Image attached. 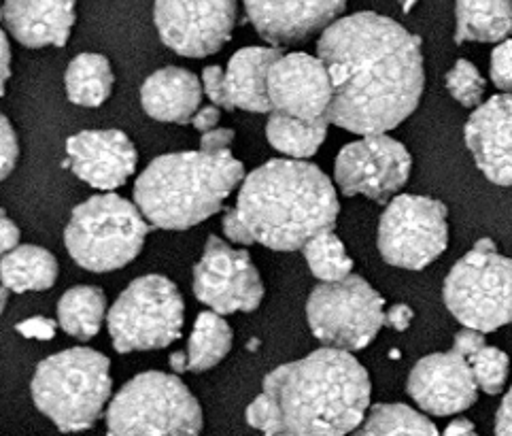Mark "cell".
Listing matches in <instances>:
<instances>
[{
  "label": "cell",
  "instance_id": "cell-44",
  "mask_svg": "<svg viewBox=\"0 0 512 436\" xmlns=\"http://www.w3.org/2000/svg\"><path fill=\"white\" fill-rule=\"evenodd\" d=\"M9 77H11V45L3 30V35H0V83H3V94H5Z\"/></svg>",
  "mask_w": 512,
  "mask_h": 436
},
{
  "label": "cell",
  "instance_id": "cell-4",
  "mask_svg": "<svg viewBox=\"0 0 512 436\" xmlns=\"http://www.w3.org/2000/svg\"><path fill=\"white\" fill-rule=\"evenodd\" d=\"M243 175L232 154H164L136 179L134 203L153 228L187 230L219 213Z\"/></svg>",
  "mask_w": 512,
  "mask_h": 436
},
{
  "label": "cell",
  "instance_id": "cell-19",
  "mask_svg": "<svg viewBox=\"0 0 512 436\" xmlns=\"http://www.w3.org/2000/svg\"><path fill=\"white\" fill-rule=\"evenodd\" d=\"M464 137L479 171L496 186L512 188V94H496L476 107Z\"/></svg>",
  "mask_w": 512,
  "mask_h": 436
},
{
  "label": "cell",
  "instance_id": "cell-23",
  "mask_svg": "<svg viewBox=\"0 0 512 436\" xmlns=\"http://www.w3.org/2000/svg\"><path fill=\"white\" fill-rule=\"evenodd\" d=\"M455 43H502L512 35V0H457Z\"/></svg>",
  "mask_w": 512,
  "mask_h": 436
},
{
  "label": "cell",
  "instance_id": "cell-15",
  "mask_svg": "<svg viewBox=\"0 0 512 436\" xmlns=\"http://www.w3.org/2000/svg\"><path fill=\"white\" fill-rule=\"evenodd\" d=\"M479 390L468 358L455 349L421 358L406 381L408 396L419 409L436 417L470 409L479 398Z\"/></svg>",
  "mask_w": 512,
  "mask_h": 436
},
{
  "label": "cell",
  "instance_id": "cell-8",
  "mask_svg": "<svg viewBox=\"0 0 512 436\" xmlns=\"http://www.w3.org/2000/svg\"><path fill=\"white\" fill-rule=\"evenodd\" d=\"M442 298L466 328L487 334L512 324V260L491 239H481L451 268Z\"/></svg>",
  "mask_w": 512,
  "mask_h": 436
},
{
  "label": "cell",
  "instance_id": "cell-39",
  "mask_svg": "<svg viewBox=\"0 0 512 436\" xmlns=\"http://www.w3.org/2000/svg\"><path fill=\"white\" fill-rule=\"evenodd\" d=\"M17 332L26 339H41L49 341L56 332V322L47 320V317H30L24 324H17Z\"/></svg>",
  "mask_w": 512,
  "mask_h": 436
},
{
  "label": "cell",
  "instance_id": "cell-47",
  "mask_svg": "<svg viewBox=\"0 0 512 436\" xmlns=\"http://www.w3.org/2000/svg\"><path fill=\"white\" fill-rule=\"evenodd\" d=\"M417 3H419V0H400V5H402V11H404V13L411 11Z\"/></svg>",
  "mask_w": 512,
  "mask_h": 436
},
{
  "label": "cell",
  "instance_id": "cell-24",
  "mask_svg": "<svg viewBox=\"0 0 512 436\" xmlns=\"http://www.w3.org/2000/svg\"><path fill=\"white\" fill-rule=\"evenodd\" d=\"M0 277L13 294L45 292L58 279V260L37 245L15 247L9 254H3Z\"/></svg>",
  "mask_w": 512,
  "mask_h": 436
},
{
  "label": "cell",
  "instance_id": "cell-16",
  "mask_svg": "<svg viewBox=\"0 0 512 436\" xmlns=\"http://www.w3.org/2000/svg\"><path fill=\"white\" fill-rule=\"evenodd\" d=\"M268 96L272 111L302 120H323L334 98L328 66L319 56L283 54L268 73Z\"/></svg>",
  "mask_w": 512,
  "mask_h": 436
},
{
  "label": "cell",
  "instance_id": "cell-18",
  "mask_svg": "<svg viewBox=\"0 0 512 436\" xmlns=\"http://www.w3.org/2000/svg\"><path fill=\"white\" fill-rule=\"evenodd\" d=\"M68 166L88 186L111 192L134 175L136 149L122 130H83L66 141Z\"/></svg>",
  "mask_w": 512,
  "mask_h": 436
},
{
  "label": "cell",
  "instance_id": "cell-31",
  "mask_svg": "<svg viewBox=\"0 0 512 436\" xmlns=\"http://www.w3.org/2000/svg\"><path fill=\"white\" fill-rule=\"evenodd\" d=\"M468 362L472 366L476 383H479V388L485 394L496 396L504 390L506 379H508L510 360L502 349L485 345L483 349L476 351L472 358H468Z\"/></svg>",
  "mask_w": 512,
  "mask_h": 436
},
{
  "label": "cell",
  "instance_id": "cell-20",
  "mask_svg": "<svg viewBox=\"0 0 512 436\" xmlns=\"http://www.w3.org/2000/svg\"><path fill=\"white\" fill-rule=\"evenodd\" d=\"M3 22L24 47H64L75 26V0H5Z\"/></svg>",
  "mask_w": 512,
  "mask_h": 436
},
{
  "label": "cell",
  "instance_id": "cell-37",
  "mask_svg": "<svg viewBox=\"0 0 512 436\" xmlns=\"http://www.w3.org/2000/svg\"><path fill=\"white\" fill-rule=\"evenodd\" d=\"M234 141V130L230 128H213L209 132H202L200 137V152L204 154H230V145Z\"/></svg>",
  "mask_w": 512,
  "mask_h": 436
},
{
  "label": "cell",
  "instance_id": "cell-33",
  "mask_svg": "<svg viewBox=\"0 0 512 436\" xmlns=\"http://www.w3.org/2000/svg\"><path fill=\"white\" fill-rule=\"evenodd\" d=\"M200 81H202L204 96H207L215 107L224 109V111H234L236 109L234 103H232V96H230L226 71L221 69V66H207V69L202 71Z\"/></svg>",
  "mask_w": 512,
  "mask_h": 436
},
{
  "label": "cell",
  "instance_id": "cell-11",
  "mask_svg": "<svg viewBox=\"0 0 512 436\" xmlns=\"http://www.w3.org/2000/svg\"><path fill=\"white\" fill-rule=\"evenodd\" d=\"M449 211L436 198L398 194L379 222L377 245L387 264L423 271L449 245Z\"/></svg>",
  "mask_w": 512,
  "mask_h": 436
},
{
  "label": "cell",
  "instance_id": "cell-10",
  "mask_svg": "<svg viewBox=\"0 0 512 436\" xmlns=\"http://www.w3.org/2000/svg\"><path fill=\"white\" fill-rule=\"evenodd\" d=\"M306 320L326 347L360 351L385 326V300L357 275L332 283L321 281L306 300Z\"/></svg>",
  "mask_w": 512,
  "mask_h": 436
},
{
  "label": "cell",
  "instance_id": "cell-14",
  "mask_svg": "<svg viewBox=\"0 0 512 436\" xmlns=\"http://www.w3.org/2000/svg\"><path fill=\"white\" fill-rule=\"evenodd\" d=\"M194 294L215 313H251L262 305L264 283L245 249L211 237L194 266Z\"/></svg>",
  "mask_w": 512,
  "mask_h": 436
},
{
  "label": "cell",
  "instance_id": "cell-28",
  "mask_svg": "<svg viewBox=\"0 0 512 436\" xmlns=\"http://www.w3.org/2000/svg\"><path fill=\"white\" fill-rule=\"evenodd\" d=\"M232 349V328L224 315L204 311L198 315L192 337L187 341L190 373H204L215 368Z\"/></svg>",
  "mask_w": 512,
  "mask_h": 436
},
{
  "label": "cell",
  "instance_id": "cell-41",
  "mask_svg": "<svg viewBox=\"0 0 512 436\" xmlns=\"http://www.w3.org/2000/svg\"><path fill=\"white\" fill-rule=\"evenodd\" d=\"M496 436H512V388L496 413Z\"/></svg>",
  "mask_w": 512,
  "mask_h": 436
},
{
  "label": "cell",
  "instance_id": "cell-26",
  "mask_svg": "<svg viewBox=\"0 0 512 436\" xmlns=\"http://www.w3.org/2000/svg\"><path fill=\"white\" fill-rule=\"evenodd\" d=\"M113 71L105 56L79 54L68 62L64 75L66 96L79 107H100L113 90Z\"/></svg>",
  "mask_w": 512,
  "mask_h": 436
},
{
  "label": "cell",
  "instance_id": "cell-17",
  "mask_svg": "<svg viewBox=\"0 0 512 436\" xmlns=\"http://www.w3.org/2000/svg\"><path fill=\"white\" fill-rule=\"evenodd\" d=\"M258 35L270 45H292L311 39L334 24L347 0H243Z\"/></svg>",
  "mask_w": 512,
  "mask_h": 436
},
{
  "label": "cell",
  "instance_id": "cell-35",
  "mask_svg": "<svg viewBox=\"0 0 512 436\" xmlns=\"http://www.w3.org/2000/svg\"><path fill=\"white\" fill-rule=\"evenodd\" d=\"M17 158H20V143L11 122L3 115L0 120V177L3 181L13 173Z\"/></svg>",
  "mask_w": 512,
  "mask_h": 436
},
{
  "label": "cell",
  "instance_id": "cell-42",
  "mask_svg": "<svg viewBox=\"0 0 512 436\" xmlns=\"http://www.w3.org/2000/svg\"><path fill=\"white\" fill-rule=\"evenodd\" d=\"M221 120V109L211 105V107H202L196 111L194 120H192V126L198 130V132H209L213 128H217Z\"/></svg>",
  "mask_w": 512,
  "mask_h": 436
},
{
  "label": "cell",
  "instance_id": "cell-36",
  "mask_svg": "<svg viewBox=\"0 0 512 436\" xmlns=\"http://www.w3.org/2000/svg\"><path fill=\"white\" fill-rule=\"evenodd\" d=\"M221 230H224L228 241L241 245V247H249V245L255 243L249 226L243 222V217L238 215L236 207L234 209H226L224 217H221Z\"/></svg>",
  "mask_w": 512,
  "mask_h": 436
},
{
  "label": "cell",
  "instance_id": "cell-13",
  "mask_svg": "<svg viewBox=\"0 0 512 436\" xmlns=\"http://www.w3.org/2000/svg\"><path fill=\"white\" fill-rule=\"evenodd\" d=\"M236 0H153L162 43L183 58H207L232 39Z\"/></svg>",
  "mask_w": 512,
  "mask_h": 436
},
{
  "label": "cell",
  "instance_id": "cell-21",
  "mask_svg": "<svg viewBox=\"0 0 512 436\" xmlns=\"http://www.w3.org/2000/svg\"><path fill=\"white\" fill-rule=\"evenodd\" d=\"M202 81L179 66H166L149 75L141 88V105L151 120L190 124L202 100Z\"/></svg>",
  "mask_w": 512,
  "mask_h": 436
},
{
  "label": "cell",
  "instance_id": "cell-38",
  "mask_svg": "<svg viewBox=\"0 0 512 436\" xmlns=\"http://www.w3.org/2000/svg\"><path fill=\"white\" fill-rule=\"evenodd\" d=\"M487 343H485V332L481 330H474V328H466L459 330L455 334V341H453V349L459 351V354L466 356V358H472L476 351L483 349Z\"/></svg>",
  "mask_w": 512,
  "mask_h": 436
},
{
  "label": "cell",
  "instance_id": "cell-12",
  "mask_svg": "<svg viewBox=\"0 0 512 436\" xmlns=\"http://www.w3.org/2000/svg\"><path fill=\"white\" fill-rule=\"evenodd\" d=\"M413 171L408 149L389 134H364L340 149L334 179L345 196H366L385 205L406 186Z\"/></svg>",
  "mask_w": 512,
  "mask_h": 436
},
{
  "label": "cell",
  "instance_id": "cell-45",
  "mask_svg": "<svg viewBox=\"0 0 512 436\" xmlns=\"http://www.w3.org/2000/svg\"><path fill=\"white\" fill-rule=\"evenodd\" d=\"M442 436H479V432H476V428H474V424L470 422V419L457 417L447 426V430H445V434H442Z\"/></svg>",
  "mask_w": 512,
  "mask_h": 436
},
{
  "label": "cell",
  "instance_id": "cell-27",
  "mask_svg": "<svg viewBox=\"0 0 512 436\" xmlns=\"http://www.w3.org/2000/svg\"><path fill=\"white\" fill-rule=\"evenodd\" d=\"M107 315V298L92 285H77L58 303V324L77 341H90L102 328Z\"/></svg>",
  "mask_w": 512,
  "mask_h": 436
},
{
  "label": "cell",
  "instance_id": "cell-7",
  "mask_svg": "<svg viewBox=\"0 0 512 436\" xmlns=\"http://www.w3.org/2000/svg\"><path fill=\"white\" fill-rule=\"evenodd\" d=\"M200 432V402L177 375L141 373L109 402L107 436H200Z\"/></svg>",
  "mask_w": 512,
  "mask_h": 436
},
{
  "label": "cell",
  "instance_id": "cell-43",
  "mask_svg": "<svg viewBox=\"0 0 512 436\" xmlns=\"http://www.w3.org/2000/svg\"><path fill=\"white\" fill-rule=\"evenodd\" d=\"M20 243V228H17L9 217L3 213V220H0V247H3V254H9Z\"/></svg>",
  "mask_w": 512,
  "mask_h": 436
},
{
  "label": "cell",
  "instance_id": "cell-25",
  "mask_svg": "<svg viewBox=\"0 0 512 436\" xmlns=\"http://www.w3.org/2000/svg\"><path fill=\"white\" fill-rule=\"evenodd\" d=\"M328 126V117L302 120V117L272 111L266 122V137L283 156L306 160L319 152V147L328 137Z\"/></svg>",
  "mask_w": 512,
  "mask_h": 436
},
{
  "label": "cell",
  "instance_id": "cell-30",
  "mask_svg": "<svg viewBox=\"0 0 512 436\" xmlns=\"http://www.w3.org/2000/svg\"><path fill=\"white\" fill-rule=\"evenodd\" d=\"M304 260L309 264L311 273L319 281H343L353 271V260L347 256V249L334 230H323L306 243L302 249Z\"/></svg>",
  "mask_w": 512,
  "mask_h": 436
},
{
  "label": "cell",
  "instance_id": "cell-6",
  "mask_svg": "<svg viewBox=\"0 0 512 436\" xmlns=\"http://www.w3.org/2000/svg\"><path fill=\"white\" fill-rule=\"evenodd\" d=\"M153 228L130 200L105 192L73 209L64 230L71 258L90 273H111L141 254Z\"/></svg>",
  "mask_w": 512,
  "mask_h": 436
},
{
  "label": "cell",
  "instance_id": "cell-40",
  "mask_svg": "<svg viewBox=\"0 0 512 436\" xmlns=\"http://www.w3.org/2000/svg\"><path fill=\"white\" fill-rule=\"evenodd\" d=\"M413 320H415L413 309L404 303H398L385 311V326L396 330V332H406L408 328H411Z\"/></svg>",
  "mask_w": 512,
  "mask_h": 436
},
{
  "label": "cell",
  "instance_id": "cell-22",
  "mask_svg": "<svg viewBox=\"0 0 512 436\" xmlns=\"http://www.w3.org/2000/svg\"><path fill=\"white\" fill-rule=\"evenodd\" d=\"M283 56L281 47H245L228 62V88L236 109L249 113H272L268 96V73Z\"/></svg>",
  "mask_w": 512,
  "mask_h": 436
},
{
  "label": "cell",
  "instance_id": "cell-34",
  "mask_svg": "<svg viewBox=\"0 0 512 436\" xmlns=\"http://www.w3.org/2000/svg\"><path fill=\"white\" fill-rule=\"evenodd\" d=\"M491 81L502 92L512 94V39L498 43L491 54Z\"/></svg>",
  "mask_w": 512,
  "mask_h": 436
},
{
  "label": "cell",
  "instance_id": "cell-3",
  "mask_svg": "<svg viewBox=\"0 0 512 436\" xmlns=\"http://www.w3.org/2000/svg\"><path fill=\"white\" fill-rule=\"evenodd\" d=\"M236 211L255 243L275 251H298L315 234L334 230L340 205L334 183L319 166L277 158L243 179Z\"/></svg>",
  "mask_w": 512,
  "mask_h": 436
},
{
  "label": "cell",
  "instance_id": "cell-9",
  "mask_svg": "<svg viewBox=\"0 0 512 436\" xmlns=\"http://www.w3.org/2000/svg\"><path fill=\"white\" fill-rule=\"evenodd\" d=\"M183 296L177 285L162 275L134 279L117 296L107 326L119 354L164 349L181 337Z\"/></svg>",
  "mask_w": 512,
  "mask_h": 436
},
{
  "label": "cell",
  "instance_id": "cell-1",
  "mask_svg": "<svg viewBox=\"0 0 512 436\" xmlns=\"http://www.w3.org/2000/svg\"><path fill=\"white\" fill-rule=\"evenodd\" d=\"M317 54L332 77L328 120L338 128L383 134L421 103V41L396 20L372 11L338 18L321 32Z\"/></svg>",
  "mask_w": 512,
  "mask_h": 436
},
{
  "label": "cell",
  "instance_id": "cell-46",
  "mask_svg": "<svg viewBox=\"0 0 512 436\" xmlns=\"http://www.w3.org/2000/svg\"><path fill=\"white\" fill-rule=\"evenodd\" d=\"M168 364L175 373L190 371V358H187V351H175V354L168 358Z\"/></svg>",
  "mask_w": 512,
  "mask_h": 436
},
{
  "label": "cell",
  "instance_id": "cell-5",
  "mask_svg": "<svg viewBox=\"0 0 512 436\" xmlns=\"http://www.w3.org/2000/svg\"><path fill=\"white\" fill-rule=\"evenodd\" d=\"M111 362L88 347L64 349L34 371L30 394L60 432L90 430L111 398Z\"/></svg>",
  "mask_w": 512,
  "mask_h": 436
},
{
  "label": "cell",
  "instance_id": "cell-32",
  "mask_svg": "<svg viewBox=\"0 0 512 436\" xmlns=\"http://www.w3.org/2000/svg\"><path fill=\"white\" fill-rule=\"evenodd\" d=\"M449 94L466 109H476L483 103L485 79L470 60H457L445 77Z\"/></svg>",
  "mask_w": 512,
  "mask_h": 436
},
{
  "label": "cell",
  "instance_id": "cell-29",
  "mask_svg": "<svg viewBox=\"0 0 512 436\" xmlns=\"http://www.w3.org/2000/svg\"><path fill=\"white\" fill-rule=\"evenodd\" d=\"M351 436H440L430 417L402 402L374 405Z\"/></svg>",
  "mask_w": 512,
  "mask_h": 436
},
{
  "label": "cell",
  "instance_id": "cell-2",
  "mask_svg": "<svg viewBox=\"0 0 512 436\" xmlns=\"http://www.w3.org/2000/svg\"><path fill=\"white\" fill-rule=\"evenodd\" d=\"M368 407L366 368L351 351L321 347L268 373L245 417L264 436H345Z\"/></svg>",
  "mask_w": 512,
  "mask_h": 436
}]
</instances>
